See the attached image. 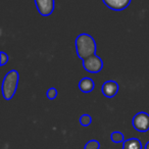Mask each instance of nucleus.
Segmentation results:
<instances>
[{
  "label": "nucleus",
  "mask_w": 149,
  "mask_h": 149,
  "mask_svg": "<svg viewBox=\"0 0 149 149\" xmlns=\"http://www.w3.org/2000/svg\"><path fill=\"white\" fill-rule=\"evenodd\" d=\"M57 94H58L57 89L52 87L47 90V92H46V97H47L49 100H54L56 97H57Z\"/></svg>",
  "instance_id": "13"
},
{
  "label": "nucleus",
  "mask_w": 149,
  "mask_h": 149,
  "mask_svg": "<svg viewBox=\"0 0 149 149\" xmlns=\"http://www.w3.org/2000/svg\"><path fill=\"white\" fill-rule=\"evenodd\" d=\"M74 46H76L78 57L82 60L96 54L97 45H96V42L93 39V37L90 36L89 34H80L76 39Z\"/></svg>",
  "instance_id": "1"
},
{
  "label": "nucleus",
  "mask_w": 149,
  "mask_h": 149,
  "mask_svg": "<svg viewBox=\"0 0 149 149\" xmlns=\"http://www.w3.org/2000/svg\"><path fill=\"white\" fill-rule=\"evenodd\" d=\"M101 91L105 97L107 98H112L118 94V82H116L114 80H109L106 81L105 83L102 85Z\"/></svg>",
  "instance_id": "6"
},
{
  "label": "nucleus",
  "mask_w": 149,
  "mask_h": 149,
  "mask_svg": "<svg viewBox=\"0 0 149 149\" xmlns=\"http://www.w3.org/2000/svg\"><path fill=\"white\" fill-rule=\"evenodd\" d=\"M84 149H100V143L97 140H90L86 143Z\"/></svg>",
  "instance_id": "12"
},
{
  "label": "nucleus",
  "mask_w": 149,
  "mask_h": 149,
  "mask_svg": "<svg viewBox=\"0 0 149 149\" xmlns=\"http://www.w3.org/2000/svg\"><path fill=\"white\" fill-rule=\"evenodd\" d=\"M145 149H149V141L146 143V145H145Z\"/></svg>",
  "instance_id": "15"
},
{
  "label": "nucleus",
  "mask_w": 149,
  "mask_h": 149,
  "mask_svg": "<svg viewBox=\"0 0 149 149\" xmlns=\"http://www.w3.org/2000/svg\"><path fill=\"white\" fill-rule=\"evenodd\" d=\"M110 140L112 141L113 143H123L125 142V136L123 133L120 132H112L111 135H110Z\"/></svg>",
  "instance_id": "10"
},
{
  "label": "nucleus",
  "mask_w": 149,
  "mask_h": 149,
  "mask_svg": "<svg viewBox=\"0 0 149 149\" xmlns=\"http://www.w3.org/2000/svg\"><path fill=\"white\" fill-rule=\"evenodd\" d=\"M102 1L111 10L120 11L126 9L130 5L132 0H102Z\"/></svg>",
  "instance_id": "7"
},
{
  "label": "nucleus",
  "mask_w": 149,
  "mask_h": 149,
  "mask_svg": "<svg viewBox=\"0 0 149 149\" xmlns=\"http://www.w3.org/2000/svg\"><path fill=\"white\" fill-rule=\"evenodd\" d=\"M79 122H80V125H81V126L88 127L92 124V118L89 116V114L85 113V114H83V116H80Z\"/></svg>",
  "instance_id": "11"
},
{
  "label": "nucleus",
  "mask_w": 149,
  "mask_h": 149,
  "mask_svg": "<svg viewBox=\"0 0 149 149\" xmlns=\"http://www.w3.org/2000/svg\"><path fill=\"white\" fill-rule=\"evenodd\" d=\"M35 5L37 7L38 13L43 17H49L52 15L55 7L54 0H34Z\"/></svg>",
  "instance_id": "5"
},
{
  "label": "nucleus",
  "mask_w": 149,
  "mask_h": 149,
  "mask_svg": "<svg viewBox=\"0 0 149 149\" xmlns=\"http://www.w3.org/2000/svg\"><path fill=\"white\" fill-rule=\"evenodd\" d=\"M19 81V74L17 70H11L5 74L4 79L2 81V96L5 100L9 101L13 99L15 92L17 90Z\"/></svg>",
  "instance_id": "2"
},
{
  "label": "nucleus",
  "mask_w": 149,
  "mask_h": 149,
  "mask_svg": "<svg viewBox=\"0 0 149 149\" xmlns=\"http://www.w3.org/2000/svg\"><path fill=\"white\" fill-rule=\"evenodd\" d=\"M123 149H142V143L137 138H130L124 142Z\"/></svg>",
  "instance_id": "9"
},
{
  "label": "nucleus",
  "mask_w": 149,
  "mask_h": 149,
  "mask_svg": "<svg viewBox=\"0 0 149 149\" xmlns=\"http://www.w3.org/2000/svg\"><path fill=\"white\" fill-rule=\"evenodd\" d=\"M82 61H83V66L85 70H87L88 72H91V74H98L103 68V61L96 54L85 58Z\"/></svg>",
  "instance_id": "4"
},
{
  "label": "nucleus",
  "mask_w": 149,
  "mask_h": 149,
  "mask_svg": "<svg viewBox=\"0 0 149 149\" xmlns=\"http://www.w3.org/2000/svg\"><path fill=\"white\" fill-rule=\"evenodd\" d=\"M94 88H95V83L91 78H83L79 82V89L83 93H90L93 91Z\"/></svg>",
  "instance_id": "8"
},
{
  "label": "nucleus",
  "mask_w": 149,
  "mask_h": 149,
  "mask_svg": "<svg viewBox=\"0 0 149 149\" xmlns=\"http://www.w3.org/2000/svg\"><path fill=\"white\" fill-rule=\"evenodd\" d=\"M132 126L140 133H146L149 131V113L145 111L137 112L132 120Z\"/></svg>",
  "instance_id": "3"
},
{
  "label": "nucleus",
  "mask_w": 149,
  "mask_h": 149,
  "mask_svg": "<svg viewBox=\"0 0 149 149\" xmlns=\"http://www.w3.org/2000/svg\"><path fill=\"white\" fill-rule=\"evenodd\" d=\"M9 57H8V54H6L4 51H1L0 52V65H5V64L8 62Z\"/></svg>",
  "instance_id": "14"
}]
</instances>
